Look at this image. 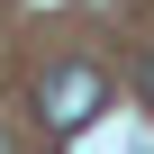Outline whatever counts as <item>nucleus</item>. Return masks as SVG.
Segmentation results:
<instances>
[{"instance_id": "nucleus-1", "label": "nucleus", "mask_w": 154, "mask_h": 154, "mask_svg": "<svg viewBox=\"0 0 154 154\" xmlns=\"http://www.w3.org/2000/svg\"><path fill=\"white\" fill-rule=\"evenodd\" d=\"M100 91H109V82H100L91 63H54V72H45V118H54V127H82V118L100 109Z\"/></svg>"}, {"instance_id": "nucleus-2", "label": "nucleus", "mask_w": 154, "mask_h": 154, "mask_svg": "<svg viewBox=\"0 0 154 154\" xmlns=\"http://www.w3.org/2000/svg\"><path fill=\"white\" fill-rule=\"evenodd\" d=\"M136 100H145V109H154V45H145V54H136Z\"/></svg>"}, {"instance_id": "nucleus-3", "label": "nucleus", "mask_w": 154, "mask_h": 154, "mask_svg": "<svg viewBox=\"0 0 154 154\" xmlns=\"http://www.w3.org/2000/svg\"><path fill=\"white\" fill-rule=\"evenodd\" d=\"M0 154H9V136H0Z\"/></svg>"}]
</instances>
